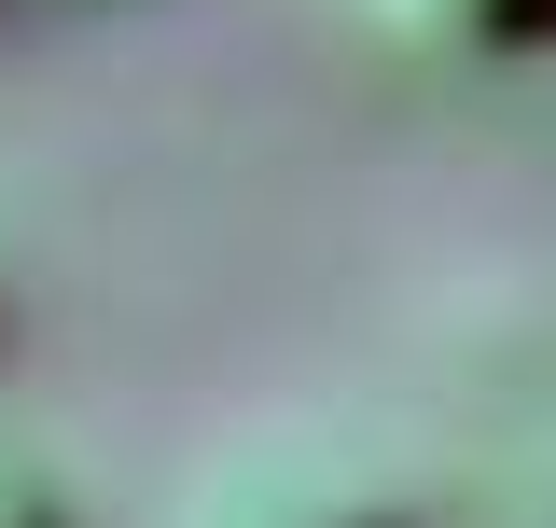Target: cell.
<instances>
[{
	"label": "cell",
	"mask_w": 556,
	"mask_h": 528,
	"mask_svg": "<svg viewBox=\"0 0 556 528\" xmlns=\"http://www.w3.org/2000/svg\"><path fill=\"white\" fill-rule=\"evenodd\" d=\"M0 528H70V487L28 460V445H0Z\"/></svg>",
	"instance_id": "3957f363"
},
{
	"label": "cell",
	"mask_w": 556,
	"mask_h": 528,
	"mask_svg": "<svg viewBox=\"0 0 556 528\" xmlns=\"http://www.w3.org/2000/svg\"><path fill=\"white\" fill-rule=\"evenodd\" d=\"M195 528H417V515L376 487V473L320 460V445H265V460H237L195 501Z\"/></svg>",
	"instance_id": "6da1fadb"
},
{
	"label": "cell",
	"mask_w": 556,
	"mask_h": 528,
	"mask_svg": "<svg viewBox=\"0 0 556 528\" xmlns=\"http://www.w3.org/2000/svg\"><path fill=\"white\" fill-rule=\"evenodd\" d=\"M376 14L431 56H543L556 42V0H376Z\"/></svg>",
	"instance_id": "7a4b0ae2"
}]
</instances>
